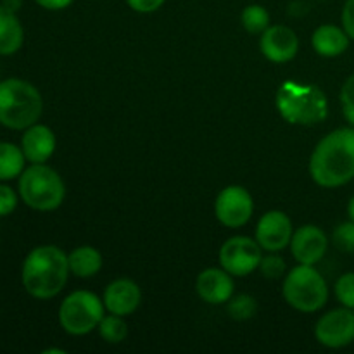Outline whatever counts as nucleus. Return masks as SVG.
<instances>
[{
	"label": "nucleus",
	"instance_id": "f257e3e1",
	"mask_svg": "<svg viewBox=\"0 0 354 354\" xmlns=\"http://www.w3.org/2000/svg\"><path fill=\"white\" fill-rule=\"evenodd\" d=\"M310 175L324 189H337L354 178V127L325 135L310 158Z\"/></svg>",
	"mask_w": 354,
	"mask_h": 354
},
{
	"label": "nucleus",
	"instance_id": "f03ea898",
	"mask_svg": "<svg viewBox=\"0 0 354 354\" xmlns=\"http://www.w3.org/2000/svg\"><path fill=\"white\" fill-rule=\"evenodd\" d=\"M68 254L55 245H38L24 258L21 280L23 287L35 299H52L68 283Z\"/></svg>",
	"mask_w": 354,
	"mask_h": 354
},
{
	"label": "nucleus",
	"instance_id": "7ed1b4c3",
	"mask_svg": "<svg viewBox=\"0 0 354 354\" xmlns=\"http://www.w3.org/2000/svg\"><path fill=\"white\" fill-rule=\"evenodd\" d=\"M44 113V99L35 85L21 78L0 82V124L10 130H26Z\"/></svg>",
	"mask_w": 354,
	"mask_h": 354
},
{
	"label": "nucleus",
	"instance_id": "20e7f679",
	"mask_svg": "<svg viewBox=\"0 0 354 354\" xmlns=\"http://www.w3.org/2000/svg\"><path fill=\"white\" fill-rule=\"evenodd\" d=\"M280 116L292 124H317L327 120L328 100L317 85H303L289 80L279 86L275 97Z\"/></svg>",
	"mask_w": 354,
	"mask_h": 354
},
{
	"label": "nucleus",
	"instance_id": "39448f33",
	"mask_svg": "<svg viewBox=\"0 0 354 354\" xmlns=\"http://www.w3.org/2000/svg\"><path fill=\"white\" fill-rule=\"evenodd\" d=\"M19 197L35 211H54L66 197V187L55 169L45 162L31 165L19 175Z\"/></svg>",
	"mask_w": 354,
	"mask_h": 354
},
{
	"label": "nucleus",
	"instance_id": "423d86ee",
	"mask_svg": "<svg viewBox=\"0 0 354 354\" xmlns=\"http://www.w3.org/2000/svg\"><path fill=\"white\" fill-rule=\"evenodd\" d=\"M283 299L301 313H315L328 301V286L320 272L310 265H299L283 282Z\"/></svg>",
	"mask_w": 354,
	"mask_h": 354
},
{
	"label": "nucleus",
	"instance_id": "0eeeda50",
	"mask_svg": "<svg viewBox=\"0 0 354 354\" xmlns=\"http://www.w3.org/2000/svg\"><path fill=\"white\" fill-rule=\"evenodd\" d=\"M104 301L90 290H75L59 306V324L68 334L86 335L99 328L104 318Z\"/></svg>",
	"mask_w": 354,
	"mask_h": 354
},
{
	"label": "nucleus",
	"instance_id": "6e6552de",
	"mask_svg": "<svg viewBox=\"0 0 354 354\" xmlns=\"http://www.w3.org/2000/svg\"><path fill=\"white\" fill-rule=\"evenodd\" d=\"M261 245L258 241L235 235L230 237L220 249V265L232 277H245L259 268L261 263Z\"/></svg>",
	"mask_w": 354,
	"mask_h": 354
},
{
	"label": "nucleus",
	"instance_id": "1a4fd4ad",
	"mask_svg": "<svg viewBox=\"0 0 354 354\" xmlns=\"http://www.w3.org/2000/svg\"><path fill=\"white\" fill-rule=\"evenodd\" d=\"M315 337L322 346L341 349L354 342V310L342 306L325 313L315 327Z\"/></svg>",
	"mask_w": 354,
	"mask_h": 354
},
{
	"label": "nucleus",
	"instance_id": "9d476101",
	"mask_svg": "<svg viewBox=\"0 0 354 354\" xmlns=\"http://www.w3.org/2000/svg\"><path fill=\"white\" fill-rule=\"evenodd\" d=\"M254 203L244 187L230 185L221 190L214 203L218 221L228 228H241L251 220Z\"/></svg>",
	"mask_w": 354,
	"mask_h": 354
},
{
	"label": "nucleus",
	"instance_id": "9b49d317",
	"mask_svg": "<svg viewBox=\"0 0 354 354\" xmlns=\"http://www.w3.org/2000/svg\"><path fill=\"white\" fill-rule=\"evenodd\" d=\"M292 221L282 211H268L261 216L256 227V241L261 249L279 252L292 241Z\"/></svg>",
	"mask_w": 354,
	"mask_h": 354
},
{
	"label": "nucleus",
	"instance_id": "f8f14e48",
	"mask_svg": "<svg viewBox=\"0 0 354 354\" xmlns=\"http://www.w3.org/2000/svg\"><path fill=\"white\" fill-rule=\"evenodd\" d=\"M328 249V237L317 225H304L292 234L290 251L299 265H317Z\"/></svg>",
	"mask_w": 354,
	"mask_h": 354
},
{
	"label": "nucleus",
	"instance_id": "ddd939ff",
	"mask_svg": "<svg viewBox=\"0 0 354 354\" xmlns=\"http://www.w3.org/2000/svg\"><path fill=\"white\" fill-rule=\"evenodd\" d=\"M259 48L268 61L283 64L296 57L299 50V40L289 26L275 24V26H268L261 33Z\"/></svg>",
	"mask_w": 354,
	"mask_h": 354
},
{
	"label": "nucleus",
	"instance_id": "4468645a",
	"mask_svg": "<svg viewBox=\"0 0 354 354\" xmlns=\"http://www.w3.org/2000/svg\"><path fill=\"white\" fill-rule=\"evenodd\" d=\"M102 301L109 313L128 317L140 306V287L130 279H118L106 287Z\"/></svg>",
	"mask_w": 354,
	"mask_h": 354
},
{
	"label": "nucleus",
	"instance_id": "2eb2a0df",
	"mask_svg": "<svg viewBox=\"0 0 354 354\" xmlns=\"http://www.w3.org/2000/svg\"><path fill=\"white\" fill-rule=\"evenodd\" d=\"M197 294L209 304H225L234 296V279L223 268H207L199 273L196 282Z\"/></svg>",
	"mask_w": 354,
	"mask_h": 354
},
{
	"label": "nucleus",
	"instance_id": "dca6fc26",
	"mask_svg": "<svg viewBox=\"0 0 354 354\" xmlns=\"http://www.w3.org/2000/svg\"><path fill=\"white\" fill-rule=\"evenodd\" d=\"M21 151L31 165L45 162L55 151V135L47 124H31L21 137Z\"/></svg>",
	"mask_w": 354,
	"mask_h": 354
},
{
	"label": "nucleus",
	"instance_id": "f3484780",
	"mask_svg": "<svg viewBox=\"0 0 354 354\" xmlns=\"http://www.w3.org/2000/svg\"><path fill=\"white\" fill-rule=\"evenodd\" d=\"M349 35L346 33L344 28L335 26V24H322L315 30L311 37V45L317 50V54L324 57H337L342 55L349 47Z\"/></svg>",
	"mask_w": 354,
	"mask_h": 354
},
{
	"label": "nucleus",
	"instance_id": "a211bd4d",
	"mask_svg": "<svg viewBox=\"0 0 354 354\" xmlns=\"http://www.w3.org/2000/svg\"><path fill=\"white\" fill-rule=\"evenodd\" d=\"M24 30L16 12L0 6V55H12L23 47Z\"/></svg>",
	"mask_w": 354,
	"mask_h": 354
},
{
	"label": "nucleus",
	"instance_id": "6ab92c4d",
	"mask_svg": "<svg viewBox=\"0 0 354 354\" xmlns=\"http://www.w3.org/2000/svg\"><path fill=\"white\" fill-rule=\"evenodd\" d=\"M68 261L73 275L80 277V279H90V277L97 275L102 268V256L92 245L76 248L68 256Z\"/></svg>",
	"mask_w": 354,
	"mask_h": 354
},
{
	"label": "nucleus",
	"instance_id": "aec40b11",
	"mask_svg": "<svg viewBox=\"0 0 354 354\" xmlns=\"http://www.w3.org/2000/svg\"><path fill=\"white\" fill-rule=\"evenodd\" d=\"M26 158L21 147L10 142H0V182L14 180L24 171Z\"/></svg>",
	"mask_w": 354,
	"mask_h": 354
},
{
	"label": "nucleus",
	"instance_id": "412c9836",
	"mask_svg": "<svg viewBox=\"0 0 354 354\" xmlns=\"http://www.w3.org/2000/svg\"><path fill=\"white\" fill-rule=\"evenodd\" d=\"M99 334L109 344H120V342L127 339L128 327L124 324L123 317H120V315L111 313L107 317L104 315V318L99 324Z\"/></svg>",
	"mask_w": 354,
	"mask_h": 354
},
{
	"label": "nucleus",
	"instance_id": "4be33fe9",
	"mask_svg": "<svg viewBox=\"0 0 354 354\" xmlns=\"http://www.w3.org/2000/svg\"><path fill=\"white\" fill-rule=\"evenodd\" d=\"M242 26L252 35H261L270 26V12L263 6L252 3L242 10Z\"/></svg>",
	"mask_w": 354,
	"mask_h": 354
},
{
	"label": "nucleus",
	"instance_id": "5701e85b",
	"mask_svg": "<svg viewBox=\"0 0 354 354\" xmlns=\"http://www.w3.org/2000/svg\"><path fill=\"white\" fill-rule=\"evenodd\" d=\"M258 311V303L252 296L248 294H241V296H232L228 301V315L235 320H249Z\"/></svg>",
	"mask_w": 354,
	"mask_h": 354
},
{
	"label": "nucleus",
	"instance_id": "b1692460",
	"mask_svg": "<svg viewBox=\"0 0 354 354\" xmlns=\"http://www.w3.org/2000/svg\"><path fill=\"white\" fill-rule=\"evenodd\" d=\"M332 244L341 252H354V221H344L332 232Z\"/></svg>",
	"mask_w": 354,
	"mask_h": 354
},
{
	"label": "nucleus",
	"instance_id": "393cba45",
	"mask_svg": "<svg viewBox=\"0 0 354 354\" xmlns=\"http://www.w3.org/2000/svg\"><path fill=\"white\" fill-rule=\"evenodd\" d=\"M335 297L342 306L354 310V272H348L339 277L334 287Z\"/></svg>",
	"mask_w": 354,
	"mask_h": 354
},
{
	"label": "nucleus",
	"instance_id": "a878e982",
	"mask_svg": "<svg viewBox=\"0 0 354 354\" xmlns=\"http://www.w3.org/2000/svg\"><path fill=\"white\" fill-rule=\"evenodd\" d=\"M286 261H283L282 256H277V254H270V256H263L261 263H259V270H261L263 277L266 279H280V277L286 273Z\"/></svg>",
	"mask_w": 354,
	"mask_h": 354
},
{
	"label": "nucleus",
	"instance_id": "bb28decb",
	"mask_svg": "<svg viewBox=\"0 0 354 354\" xmlns=\"http://www.w3.org/2000/svg\"><path fill=\"white\" fill-rule=\"evenodd\" d=\"M341 106L348 123L354 127V73L346 80L341 88Z\"/></svg>",
	"mask_w": 354,
	"mask_h": 354
},
{
	"label": "nucleus",
	"instance_id": "cd10ccee",
	"mask_svg": "<svg viewBox=\"0 0 354 354\" xmlns=\"http://www.w3.org/2000/svg\"><path fill=\"white\" fill-rule=\"evenodd\" d=\"M17 207V194L12 187L0 183V216H9Z\"/></svg>",
	"mask_w": 354,
	"mask_h": 354
},
{
	"label": "nucleus",
	"instance_id": "c85d7f7f",
	"mask_svg": "<svg viewBox=\"0 0 354 354\" xmlns=\"http://www.w3.org/2000/svg\"><path fill=\"white\" fill-rule=\"evenodd\" d=\"M166 0H127V3L130 6V9H133L135 12L149 14L156 12L158 9H161L165 6Z\"/></svg>",
	"mask_w": 354,
	"mask_h": 354
},
{
	"label": "nucleus",
	"instance_id": "c756f323",
	"mask_svg": "<svg viewBox=\"0 0 354 354\" xmlns=\"http://www.w3.org/2000/svg\"><path fill=\"white\" fill-rule=\"evenodd\" d=\"M341 21L346 33L349 35L351 40H354V0H346L344 7H342Z\"/></svg>",
	"mask_w": 354,
	"mask_h": 354
},
{
	"label": "nucleus",
	"instance_id": "7c9ffc66",
	"mask_svg": "<svg viewBox=\"0 0 354 354\" xmlns=\"http://www.w3.org/2000/svg\"><path fill=\"white\" fill-rule=\"evenodd\" d=\"M35 2L47 10H62L71 6L75 0H35Z\"/></svg>",
	"mask_w": 354,
	"mask_h": 354
},
{
	"label": "nucleus",
	"instance_id": "2f4dec72",
	"mask_svg": "<svg viewBox=\"0 0 354 354\" xmlns=\"http://www.w3.org/2000/svg\"><path fill=\"white\" fill-rule=\"evenodd\" d=\"M2 6H6L7 9H10V10H14V12H16V10L19 9V6H21V0H3Z\"/></svg>",
	"mask_w": 354,
	"mask_h": 354
},
{
	"label": "nucleus",
	"instance_id": "473e14b6",
	"mask_svg": "<svg viewBox=\"0 0 354 354\" xmlns=\"http://www.w3.org/2000/svg\"><path fill=\"white\" fill-rule=\"evenodd\" d=\"M348 216H349V220L354 221V196L349 199V203H348Z\"/></svg>",
	"mask_w": 354,
	"mask_h": 354
},
{
	"label": "nucleus",
	"instance_id": "72a5a7b5",
	"mask_svg": "<svg viewBox=\"0 0 354 354\" xmlns=\"http://www.w3.org/2000/svg\"><path fill=\"white\" fill-rule=\"evenodd\" d=\"M52 353H59V354H64V349H45L44 354H52Z\"/></svg>",
	"mask_w": 354,
	"mask_h": 354
}]
</instances>
